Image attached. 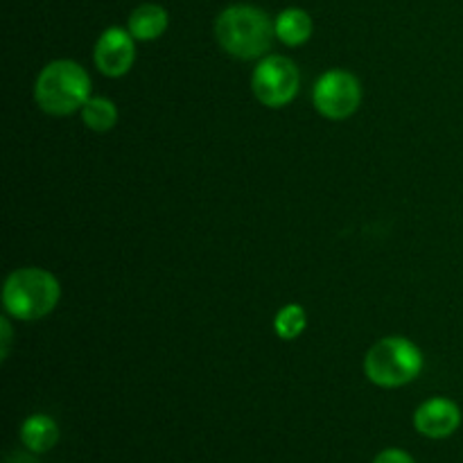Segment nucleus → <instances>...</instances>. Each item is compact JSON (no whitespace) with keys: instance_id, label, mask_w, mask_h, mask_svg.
Wrapping results in <instances>:
<instances>
[{"instance_id":"f257e3e1","label":"nucleus","mask_w":463,"mask_h":463,"mask_svg":"<svg viewBox=\"0 0 463 463\" xmlns=\"http://www.w3.org/2000/svg\"><path fill=\"white\" fill-rule=\"evenodd\" d=\"M276 34L269 16L251 5L226 7L215 21V39L238 59H258L269 50Z\"/></svg>"},{"instance_id":"7ed1b4c3","label":"nucleus","mask_w":463,"mask_h":463,"mask_svg":"<svg viewBox=\"0 0 463 463\" xmlns=\"http://www.w3.org/2000/svg\"><path fill=\"white\" fill-rule=\"evenodd\" d=\"M3 303L12 317L36 321L50 315L59 303V280L50 271L25 267L9 274L3 288Z\"/></svg>"},{"instance_id":"6e6552de","label":"nucleus","mask_w":463,"mask_h":463,"mask_svg":"<svg viewBox=\"0 0 463 463\" xmlns=\"http://www.w3.org/2000/svg\"><path fill=\"white\" fill-rule=\"evenodd\" d=\"M461 425V410L448 398H432L414 414V428L428 439H446Z\"/></svg>"},{"instance_id":"20e7f679","label":"nucleus","mask_w":463,"mask_h":463,"mask_svg":"<svg viewBox=\"0 0 463 463\" xmlns=\"http://www.w3.org/2000/svg\"><path fill=\"white\" fill-rule=\"evenodd\" d=\"M366 375L378 387H402L419 378L423 369V355L405 337H387L375 344L364 362Z\"/></svg>"},{"instance_id":"4468645a","label":"nucleus","mask_w":463,"mask_h":463,"mask_svg":"<svg viewBox=\"0 0 463 463\" xmlns=\"http://www.w3.org/2000/svg\"><path fill=\"white\" fill-rule=\"evenodd\" d=\"M373 463H414L410 455H407L405 450H398V448H389V450L380 452L378 457H375Z\"/></svg>"},{"instance_id":"9d476101","label":"nucleus","mask_w":463,"mask_h":463,"mask_svg":"<svg viewBox=\"0 0 463 463\" xmlns=\"http://www.w3.org/2000/svg\"><path fill=\"white\" fill-rule=\"evenodd\" d=\"M167 30V12L158 5H140L129 16V32L138 41L158 39Z\"/></svg>"},{"instance_id":"39448f33","label":"nucleus","mask_w":463,"mask_h":463,"mask_svg":"<svg viewBox=\"0 0 463 463\" xmlns=\"http://www.w3.org/2000/svg\"><path fill=\"white\" fill-rule=\"evenodd\" d=\"M251 89L258 102L279 109L294 99L298 90V68L288 57H267L258 63L251 77Z\"/></svg>"},{"instance_id":"f8f14e48","label":"nucleus","mask_w":463,"mask_h":463,"mask_svg":"<svg viewBox=\"0 0 463 463\" xmlns=\"http://www.w3.org/2000/svg\"><path fill=\"white\" fill-rule=\"evenodd\" d=\"M81 118H84V125L93 131H109L116 127L118 122V111L113 107L111 99L107 98H90L89 102L81 107Z\"/></svg>"},{"instance_id":"0eeeda50","label":"nucleus","mask_w":463,"mask_h":463,"mask_svg":"<svg viewBox=\"0 0 463 463\" xmlns=\"http://www.w3.org/2000/svg\"><path fill=\"white\" fill-rule=\"evenodd\" d=\"M134 59V36L122 27H109L95 43V66L107 77H120L129 72Z\"/></svg>"},{"instance_id":"1a4fd4ad","label":"nucleus","mask_w":463,"mask_h":463,"mask_svg":"<svg viewBox=\"0 0 463 463\" xmlns=\"http://www.w3.org/2000/svg\"><path fill=\"white\" fill-rule=\"evenodd\" d=\"M21 441L30 452L43 455V452L52 450V448L57 446L59 441L57 423L45 414L30 416V419H25V423L21 425Z\"/></svg>"},{"instance_id":"f03ea898","label":"nucleus","mask_w":463,"mask_h":463,"mask_svg":"<svg viewBox=\"0 0 463 463\" xmlns=\"http://www.w3.org/2000/svg\"><path fill=\"white\" fill-rule=\"evenodd\" d=\"M34 98L50 116H68L90 99V80L80 63L59 59L36 77Z\"/></svg>"},{"instance_id":"ddd939ff","label":"nucleus","mask_w":463,"mask_h":463,"mask_svg":"<svg viewBox=\"0 0 463 463\" xmlns=\"http://www.w3.org/2000/svg\"><path fill=\"white\" fill-rule=\"evenodd\" d=\"M306 310L301 306H285L283 310L276 315L274 328L280 339H297L298 335L306 330Z\"/></svg>"},{"instance_id":"423d86ee","label":"nucleus","mask_w":463,"mask_h":463,"mask_svg":"<svg viewBox=\"0 0 463 463\" xmlns=\"http://www.w3.org/2000/svg\"><path fill=\"white\" fill-rule=\"evenodd\" d=\"M315 107L330 120L353 116L362 102V86L355 75L346 71H330L319 77L315 86Z\"/></svg>"},{"instance_id":"9b49d317","label":"nucleus","mask_w":463,"mask_h":463,"mask_svg":"<svg viewBox=\"0 0 463 463\" xmlns=\"http://www.w3.org/2000/svg\"><path fill=\"white\" fill-rule=\"evenodd\" d=\"M274 30L285 45H301L312 36V18L303 9L289 7L279 14Z\"/></svg>"},{"instance_id":"2eb2a0df","label":"nucleus","mask_w":463,"mask_h":463,"mask_svg":"<svg viewBox=\"0 0 463 463\" xmlns=\"http://www.w3.org/2000/svg\"><path fill=\"white\" fill-rule=\"evenodd\" d=\"M0 326H3V360L9 353V344H12V328H9L7 319H0Z\"/></svg>"}]
</instances>
